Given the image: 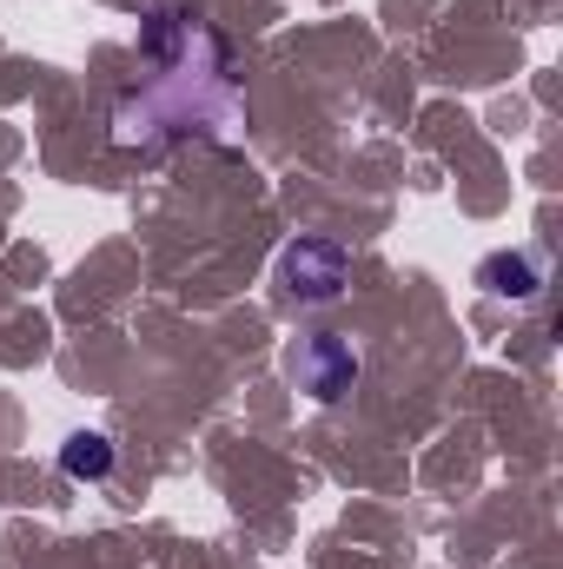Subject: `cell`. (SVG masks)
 <instances>
[{
	"mask_svg": "<svg viewBox=\"0 0 563 569\" xmlns=\"http://www.w3.org/2000/svg\"><path fill=\"white\" fill-rule=\"evenodd\" d=\"M477 284H484L491 298H537L544 272H537L531 252H491V259L477 266Z\"/></svg>",
	"mask_w": 563,
	"mask_h": 569,
	"instance_id": "3",
	"label": "cell"
},
{
	"mask_svg": "<svg viewBox=\"0 0 563 569\" xmlns=\"http://www.w3.org/2000/svg\"><path fill=\"white\" fill-rule=\"evenodd\" d=\"M60 470H67L73 483H93V477L113 470V443H107L100 430H73V437L60 443Z\"/></svg>",
	"mask_w": 563,
	"mask_h": 569,
	"instance_id": "4",
	"label": "cell"
},
{
	"mask_svg": "<svg viewBox=\"0 0 563 569\" xmlns=\"http://www.w3.org/2000/svg\"><path fill=\"white\" fill-rule=\"evenodd\" d=\"M292 378H298V391H312L318 405H338V398L358 385V351H352L338 331H318V338H305V345L292 351Z\"/></svg>",
	"mask_w": 563,
	"mask_h": 569,
	"instance_id": "2",
	"label": "cell"
},
{
	"mask_svg": "<svg viewBox=\"0 0 563 569\" xmlns=\"http://www.w3.org/2000/svg\"><path fill=\"white\" fill-rule=\"evenodd\" d=\"M279 284L298 305H332V298H345V284H352V252H345L338 239L305 232V239H292L279 252Z\"/></svg>",
	"mask_w": 563,
	"mask_h": 569,
	"instance_id": "1",
	"label": "cell"
}]
</instances>
